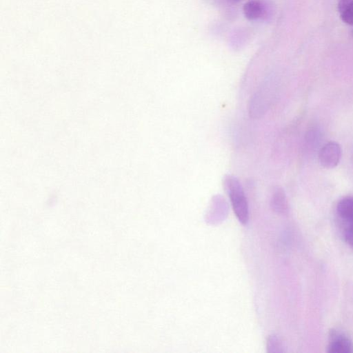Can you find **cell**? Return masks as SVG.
Here are the masks:
<instances>
[{"instance_id":"cell-10","label":"cell","mask_w":353,"mask_h":353,"mask_svg":"<svg viewBox=\"0 0 353 353\" xmlns=\"http://www.w3.org/2000/svg\"><path fill=\"white\" fill-rule=\"evenodd\" d=\"M229 1L231 2H233V3H237V2L241 1V0H229Z\"/></svg>"},{"instance_id":"cell-7","label":"cell","mask_w":353,"mask_h":353,"mask_svg":"<svg viewBox=\"0 0 353 353\" xmlns=\"http://www.w3.org/2000/svg\"><path fill=\"white\" fill-rule=\"evenodd\" d=\"M338 10L341 20L350 26H353V0H340Z\"/></svg>"},{"instance_id":"cell-3","label":"cell","mask_w":353,"mask_h":353,"mask_svg":"<svg viewBox=\"0 0 353 353\" xmlns=\"http://www.w3.org/2000/svg\"><path fill=\"white\" fill-rule=\"evenodd\" d=\"M341 157V148L336 141L326 143L320 150L319 161L325 168L332 169L337 166Z\"/></svg>"},{"instance_id":"cell-1","label":"cell","mask_w":353,"mask_h":353,"mask_svg":"<svg viewBox=\"0 0 353 353\" xmlns=\"http://www.w3.org/2000/svg\"><path fill=\"white\" fill-rule=\"evenodd\" d=\"M224 185L236 216L240 223L246 225L249 220V208L240 181L234 176L227 175L224 179Z\"/></svg>"},{"instance_id":"cell-2","label":"cell","mask_w":353,"mask_h":353,"mask_svg":"<svg viewBox=\"0 0 353 353\" xmlns=\"http://www.w3.org/2000/svg\"><path fill=\"white\" fill-rule=\"evenodd\" d=\"M326 351L328 353H353V341L341 330L331 329Z\"/></svg>"},{"instance_id":"cell-5","label":"cell","mask_w":353,"mask_h":353,"mask_svg":"<svg viewBox=\"0 0 353 353\" xmlns=\"http://www.w3.org/2000/svg\"><path fill=\"white\" fill-rule=\"evenodd\" d=\"M272 210L280 214H285L288 211V203L285 191L281 188H277L271 198Z\"/></svg>"},{"instance_id":"cell-9","label":"cell","mask_w":353,"mask_h":353,"mask_svg":"<svg viewBox=\"0 0 353 353\" xmlns=\"http://www.w3.org/2000/svg\"><path fill=\"white\" fill-rule=\"evenodd\" d=\"M344 236L347 244L353 248V221L349 222L345 230Z\"/></svg>"},{"instance_id":"cell-4","label":"cell","mask_w":353,"mask_h":353,"mask_svg":"<svg viewBox=\"0 0 353 353\" xmlns=\"http://www.w3.org/2000/svg\"><path fill=\"white\" fill-rule=\"evenodd\" d=\"M245 17L249 20L267 18L270 13V8L267 3L261 0H250L243 6Z\"/></svg>"},{"instance_id":"cell-11","label":"cell","mask_w":353,"mask_h":353,"mask_svg":"<svg viewBox=\"0 0 353 353\" xmlns=\"http://www.w3.org/2000/svg\"><path fill=\"white\" fill-rule=\"evenodd\" d=\"M352 34H353V30H352Z\"/></svg>"},{"instance_id":"cell-6","label":"cell","mask_w":353,"mask_h":353,"mask_svg":"<svg viewBox=\"0 0 353 353\" xmlns=\"http://www.w3.org/2000/svg\"><path fill=\"white\" fill-rule=\"evenodd\" d=\"M336 211L343 220L348 223L353 221V196L341 199L337 203Z\"/></svg>"},{"instance_id":"cell-8","label":"cell","mask_w":353,"mask_h":353,"mask_svg":"<svg viewBox=\"0 0 353 353\" xmlns=\"http://www.w3.org/2000/svg\"><path fill=\"white\" fill-rule=\"evenodd\" d=\"M267 350L268 352H283V345L280 339L276 335H271L267 341Z\"/></svg>"}]
</instances>
